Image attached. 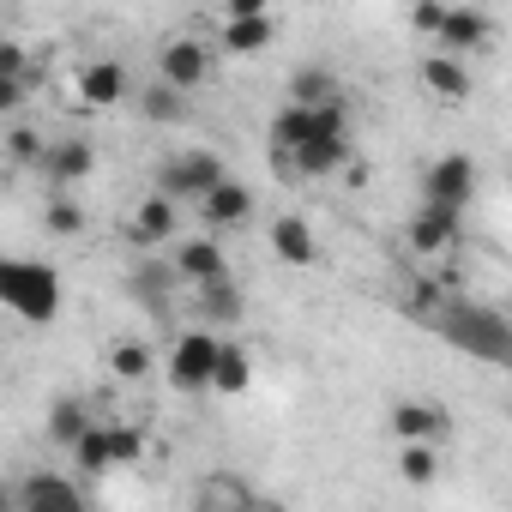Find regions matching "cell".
I'll list each match as a JSON object with an SVG mask.
<instances>
[{
  "label": "cell",
  "instance_id": "cell-1",
  "mask_svg": "<svg viewBox=\"0 0 512 512\" xmlns=\"http://www.w3.org/2000/svg\"><path fill=\"white\" fill-rule=\"evenodd\" d=\"M428 326H434L452 350H470V356H482V362H506V350H512V326H506V314L488 308V302H470V296L440 302V308L428 314Z\"/></svg>",
  "mask_w": 512,
  "mask_h": 512
},
{
  "label": "cell",
  "instance_id": "cell-2",
  "mask_svg": "<svg viewBox=\"0 0 512 512\" xmlns=\"http://www.w3.org/2000/svg\"><path fill=\"white\" fill-rule=\"evenodd\" d=\"M0 308H13L31 326H49L61 314V272L31 253H0Z\"/></svg>",
  "mask_w": 512,
  "mask_h": 512
},
{
  "label": "cell",
  "instance_id": "cell-3",
  "mask_svg": "<svg viewBox=\"0 0 512 512\" xmlns=\"http://www.w3.org/2000/svg\"><path fill=\"white\" fill-rule=\"evenodd\" d=\"M223 181V157L217 151H175V157H163L157 163V193L163 199H205L211 187Z\"/></svg>",
  "mask_w": 512,
  "mask_h": 512
},
{
  "label": "cell",
  "instance_id": "cell-4",
  "mask_svg": "<svg viewBox=\"0 0 512 512\" xmlns=\"http://www.w3.org/2000/svg\"><path fill=\"white\" fill-rule=\"evenodd\" d=\"M476 157H464V151H446V157H434L428 163V175H422V205H434V211H458L464 217V205L476 199Z\"/></svg>",
  "mask_w": 512,
  "mask_h": 512
},
{
  "label": "cell",
  "instance_id": "cell-5",
  "mask_svg": "<svg viewBox=\"0 0 512 512\" xmlns=\"http://www.w3.org/2000/svg\"><path fill=\"white\" fill-rule=\"evenodd\" d=\"M326 133H350L344 127V109H296V103H284L272 115V127H266L272 151H284V157H296L308 139H326Z\"/></svg>",
  "mask_w": 512,
  "mask_h": 512
},
{
  "label": "cell",
  "instance_id": "cell-6",
  "mask_svg": "<svg viewBox=\"0 0 512 512\" xmlns=\"http://www.w3.org/2000/svg\"><path fill=\"white\" fill-rule=\"evenodd\" d=\"M217 332H181L175 344H169V380L181 386V392H211V368H217Z\"/></svg>",
  "mask_w": 512,
  "mask_h": 512
},
{
  "label": "cell",
  "instance_id": "cell-7",
  "mask_svg": "<svg viewBox=\"0 0 512 512\" xmlns=\"http://www.w3.org/2000/svg\"><path fill=\"white\" fill-rule=\"evenodd\" d=\"M13 512H91L85 506V488L61 470H31L13 494Z\"/></svg>",
  "mask_w": 512,
  "mask_h": 512
},
{
  "label": "cell",
  "instance_id": "cell-8",
  "mask_svg": "<svg viewBox=\"0 0 512 512\" xmlns=\"http://www.w3.org/2000/svg\"><path fill=\"white\" fill-rule=\"evenodd\" d=\"M386 428L398 434V446H440L452 434V416L434 398H398L392 416H386Z\"/></svg>",
  "mask_w": 512,
  "mask_h": 512
},
{
  "label": "cell",
  "instance_id": "cell-9",
  "mask_svg": "<svg viewBox=\"0 0 512 512\" xmlns=\"http://www.w3.org/2000/svg\"><path fill=\"white\" fill-rule=\"evenodd\" d=\"M157 85H169V91H193V85H205V73H211V49L199 43V37H169L163 49H157Z\"/></svg>",
  "mask_w": 512,
  "mask_h": 512
},
{
  "label": "cell",
  "instance_id": "cell-10",
  "mask_svg": "<svg viewBox=\"0 0 512 512\" xmlns=\"http://www.w3.org/2000/svg\"><path fill=\"white\" fill-rule=\"evenodd\" d=\"M169 272H175L181 284H193V290H205V284L229 278V260H223V241H211V235L175 241V260H169Z\"/></svg>",
  "mask_w": 512,
  "mask_h": 512
},
{
  "label": "cell",
  "instance_id": "cell-11",
  "mask_svg": "<svg viewBox=\"0 0 512 512\" xmlns=\"http://www.w3.org/2000/svg\"><path fill=\"white\" fill-rule=\"evenodd\" d=\"M253 482L241 470H205L193 488V512H253Z\"/></svg>",
  "mask_w": 512,
  "mask_h": 512
},
{
  "label": "cell",
  "instance_id": "cell-12",
  "mask_svg": "<svg viewBox=\"0 0 512 512\" xmlns=\"http://www.w3.org/2000/svg\"><path fill=\"white\" fill-rule=\"evenodd\" d=\"M488 37H494V19L482 13V7H446V19H440V31H434V43H440V55H470V49H488Z\"/></svg>",
  "mask_w": 512,
  "mask_h": 512
},
{
  "label": "cell",
  "instance_id": "cell-13",
  "mask_svg": "<svg viewBox=\"0 0 512 512\" xmlns=\"http://www.w3.org/2000/svg\"><path fill=\"white\" fill-rule=\"evenodd\" d=\"M127 91H133V79L115 55H97L79 67V103L85 109H115V103H127Z\"/></svg>",
  "mask_w": 512,
  "mask_h": 512
},
{
  "label": "cell",
  "instance_id": "cell-14",
  "mask_svg": "<svg viewBox=\"0 0 512 512\" xmlns=\"http://www.w3.org/2000/svg\"><path fill=\"white\" fill-rule=\"evenodd\" d=\"M175 223H181V205H175V199H163V193H145V199H139V211H133V223H127V241L151 253V247L175 241Z\"/></svg>",
  "mask_w": 512,
  "mask_h": 512
},
{
  "label": "cell",
  "instance_id": "cell-15",
  "mask_svg": "<svg viewBox=\"0 0 512 512\" xmlns=\"http://www.w3.org/2000/svg\"><path fill=\"white\" fill-rule=\"evenodd\" d=\"M404 235H410V247H416V253H446V247H458V235H464V217H458V211L416 205Z\"/></svg>",
  "mask_w": 512,
  "mask_h": 512
},
{
  "label": "cell",
  "instance_id": "cell-16",
  "mask_svg": "<svg viewBox=\"0 0 512 512\" xmlns=\"http://www.w3.org/2000/svg\"><path fill=\"white\" fill-rule=\"evenodd\" d=\"M272 253H278L284 266H320V241H314V223H308V217H296V211L272 217Z\"/></svg>",
  "mask_w": 512,
  "mask_h": 512
},
{
  "label": "cell",
  "instance_id": "cell-17",
  "mask_svg": "<svg viewBox=\"0 0 512 512\" xmlns=\"http://www.w3.org/2000/svg\"><path fill=\"white\" fill-rule=\"evenodd\" d=\"M199 211H205V223H211V229H241V223L253 217V193H247V181L223 175V181L199 199Z\"/></svg>",
  "mask_w": 512,
  "mask_h": 512
},
{
  "label": "cell",
  "instance_id": "cell-18",
  "mask_svg": "<svg viewBox=\"0 0 512 512\" xmlns=\"http://www.w3.org/2000/svg\"><path fill=\"white\" fill-rule=\"evenodd\" d=\"M290 103H296V109H344V85H338L332 67L308 61V67H296V79H290Z\"/></svg>",
  "mask_w": 512,
  "mask_h": 512
},
{
  "label": "cell",
  "instance_id": "cell-19",
  "mask_svg": "<svg viewBox=\"0 0 512 512\" xmlns=\"http://www.w3.org/2000/svg\"><path fill=\"white\" fill-rule=\"evenodd\" d=\"M91 169H97V151H91L85 139H55V145L43 151V175H49L61 193H67V187H79Z\"/></svg>",
  "mask_w": 512,
  "mask_h": 512
},
{
  "label": "cell",
  "instance_id": "cell-20",
  "mask_svg": "<svg viewBox=\"0 0 512 512\" xmlns=\"http://www.w3.org/2000/svg\"><path fill=\"white\" fill-rule=\"evenodd\" d=\"M272 37H278V19L272 13H247V19H223L217 49L223 55H260V49H272Z\"/></svg>",
  "mask_w": 512,
  "mask_h": 512
},
{
  "label": "cell",
  "instance_id": "cell-21",
  "mask_svg": "<svg viewBox=\"0 0 512 512\" xmlns=\"http://www.w3.org/2000/svg\"><path fill=\"white\" fill-rule=\"evenodd\" d=\"M344 157H350V133H326V139H308V145H302L290 163H296V175L320 181V175H332Z\"/></svg>",
  "mask_w": 512,
  "mask_h": 512
},
{
  "label": "cell",
  "instance_id": "cell-22",
  "mask_svg": "<svg viewBox=\"0 0 512 512\" xmlns=\"http://www.w3.org/2000/svg\"><path fill=\"white\" fill-rule=\"evenodd\" d=\"M91 422H97V416H91V404H85L79 392H67V398H55V404H49V440H55V446H67V452L79 446V434H85Z\"/></svg>",
  "mask_w": 512,
  "mask_h": 512
},
{
  "label": "cell",
  "instance_id": "cell-23",
  "mask_svg": "<svg viewBox=\"0 0 512 512\" xmlns=\"http://www.w3.org/2000/svg\"><path fill=\"white\" fill-rule=\"evenodd\" d=\"M422 85H428L434 97H446V103H464V97H470V73H464V61H452V55H428V61H422Z\"/></svg>",
  "mask_w": 512,
  "mask_h": 512
},
{
  "label": "cell",
  "instance_id": "cell-24",
  "mask_svg": "<svg viewBox=\"0 0 512 512\" xmlns=\"http://www.w3.org/2000/svg\"><path fill=\"white\" fill-rule=\"evenodd\" d=\"M253 386V362H247V350L241 344H217V368H211V392H229V398H241Z\"/></svg>",
  "mask_w": 512,
  "mask_h": 512
},
{
  "label": "cell",
  "instance_id": "cell-25",
  "mask_svg": "<svg viewBox=\"0 0 512 512\" xmlns=\"http://www.w3.org/2000/svg\"><path fill=\"white\" fill-rule=\"evenodd\" d=\"M199 314H205L211 326H235V320H241V284H235V272L199 290Z\"/></svg>",
  "mask_w": 512,
  "mask_h": 512
},
{
  "label": "cell",
  "instance_id": "cell-26",
  "mask_svg": "<svg viewBox=\"0 0 512 512\" xmlns=\"http://www.w3.org/2000/svg\"><path fill=\"white\" fill-rule=\"evenodd\" d=\"M73 470H79V476H103V470H109V428H103V422H91V428L79 434Z\"/></svg>",
  "mask_w": 512,
  "mask_h": 512
},
{
  "label": "cell",
  "instance_id": "cell-27",
  "mask_svg": "<svg viewBox=\"0 0 512 512\" xmlns=\"http://www.w3.org/2000/svg\"><path fill=\"white\" fill-rule=\"evenodd\" d=\"M103 428H109V470L145 458V428L139 422H103Z\"/></svg>",
  "mask_w": 512,
  "mask_h": 512
},
{
  "label": "cell",
  "instance_id": "cell-28",
  "mask_svg": "<svg viewBox=\"0 0 512 512\" xmlns=\"http://www.w3.org/2000/svg\"><path fill=\"white\" fill-rule=\"evenodd\" d=\"M109 374H115V380H145V374H151V350H145L139 338H121V344L109 350Z\"/></svg>",
  "mask_w": 512,
  "mask_h": 512
},
{
  "label": "cell",
  "instance_id": "cell-29",
  "mask_svg": "<svg viewBox=\"0 0 512 512\" xmlns=\"http://www.w3.org/2000/svg\"><path fill=\"white\" fill-rule=\"evenodd\" d=\"M139 109H145L151 121H163V127H169V121H187V103H181V91H169V85H145V91H139Z\"/></svg>",
  "mask_w": 512,
  "mask_h": 512
},
{
  "label": "cell",
  "instance_id": "cell-30",
  "mask_svg": "<svg viewBox=\"0 0 512 512\" xmlns=\"http://www.w3.org/2000/svg\"><path fill=\"white\" fill-rule=\"evenodd\" d=\"M43 223H49V235H85V205L73 193H55L49 211H43Z\"/></svg>",
  "mask_w": 512,
  "mask_h": 512
},
{
  "label": "cell",
  "instance_id": "cell-31",
  "mask_svg": "<svg viewBox=\"0 0 512 512\" xmlns=\"http://www.w3.org/2000/svg\"><path fill=\"white\" fill-rule=\"evenodd\" d=\"M398 476H404V482H416V488H428V482L440 476L434 446H398Z\"/></svg>",
  "mask_w": 512,
  "mask_h": 512
},
{
  "label": "cell",
  "instance_id": "cell-32",
  "mask_svg": "<svg viewBox=\"0 0 512 512\" xmlns=\"http://www.w3.org/2000/svg\"><path fill=\"white\" fill-rule=\"evenodd\" d=\"M43 151H49V139H43L37 127H13V133H7V157H13V163H43Z\"/></svg>",
  "mask_w": 512,
  "mask_h": 512
},
{
  "label": "cell",
  "instance_id": "cell-33",
  "mask_svg": "<svg viewBox=\"0 0 512 512\" xmlns=\"http://www.w3.org/2000/svg\"><path fill=\"white\" fill-rule=\"evenodd\" d=\"M0 79H37L31 73V49H19L13 37H0Z\"/></svg>",
  "mask_w": 512,
  "mask_h": 512
},
{
  "label": "cell",
  "instance_id": "cell-34",
  "mask_svg": "<svg viewBox=\"0 0 512 512\" xmlns=\"http://www.w3.org/2000/svg\"><path fill=\"white\" fill-rule=\"evenodd\" d=\"M31 97V79H0V115H19Z\"/></svg>",
  "mask_w": 512,
  "mask_h": 512
},
{
  "label": "cell",
  "instance_id": "cell-35",
  "mask_svg": "<svg viewBox=\"0 0 512 512\" xmlns=\"http://www.w3.org/2000/svg\"><path fill=\"white\" fill-rule=\"evenodd\" d=\"M440 19H446V7H440V0H422V7L410 13V31H422V37H434V31H440Z\"/></svg>",
  "mask_w": 512,
  "mask_h": 512
},
{
  "label": "cell",
  "instance_id": "cell-36",
  "mask_svg": "<svg viewBox=\"0 0 512 512\" xmlns=\"http://www.w3.org/2000/svg\"><path fill=\"white\" fill-rule=\"evenodd\" d=\"M0 512H13V494H7V488H0Z\"/></svg>",
  "mask_w": 512,
  "mask_h": 512
}]
</instances>
